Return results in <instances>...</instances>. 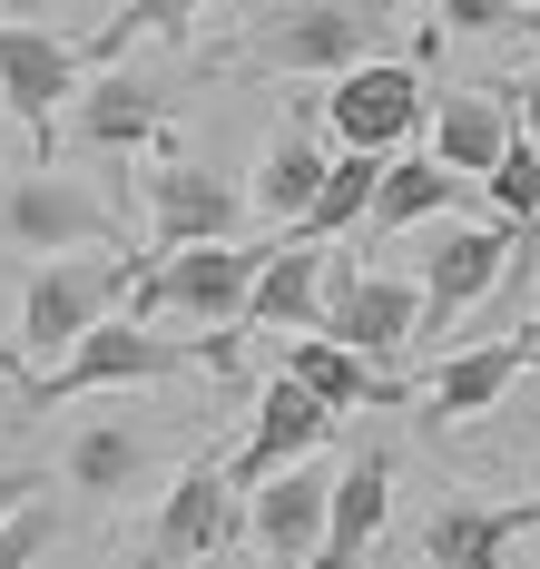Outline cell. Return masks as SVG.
<instances>
[{
  "label": "cell",
  "mask_w": 540,
  "mask_h": 569,
  "mask_svg": "<svg viewBox=\"0 0 540 569\" xmlns=\"http://www.w3.org/2000/svg\"><path fill=\"white\" fill-rule=\"evenodd\" d=\"M0 20H30V0H0Z\"/></svg>",
  "instance_id": "cell-31"
},
{
  "label": "cell",
  "mask_w": 540,
  "mask_h": 569,
  "mask_svg": "<svg viewBox=\"0 0 540 569\" xmlns=\"http://www.w3.org/2000/svg\"><path fill=\"white\" fill-rule=\"evenodd\" d=\"M30 550H50V511H40V501L0 530V569H30Z\"/></svg>",
  "instance_id": "cell-28"
},
{
  "label": "cell",
  "mask_w": 540,
  "mask_h": 569,
  "mask_svg": "<svg viewBox=\"0 0 540 569\" xmlns=\"http://www.w3.org/2000/svg\"><path fill=\"white\" fill-rule=\"evenodd\" d=\"M246 50L286 79H344L373 50V0H286L276 20L246 30Z\"/></svg>",
  "instance_id": "cell-5"
},
{
  "label": "cell",
  "mask_w": 540,
  "mask_h": 569,
  "mask_svg": "<svg viewBox=\"0 0 540 569\" xmlns=\"http://www.w3.org/2000/svg\"><path fill=\"white\" fill-rule=\"evenodd\" d=\"M481 187H491V207H501L511 227H540V138H511L501 168L481 177Z\"/></svg>",
  "instance_id": "cell-26"
},
{
  "label": "cell",
  "mask_w": 540,
  "mask_h": 569,
  "mask_svg": "<svg viewBox=\"0 0 540 569\" xmlns=\"http://www.w3.org/2000/svg\"><path fill=\"white\" fill-rule=\"evenodd\" d=\"M521 442H531V461H540V393H531V412H521Z\"/></svg>",
  "instance_id": "cell-30"
},
{
  "label": "cell",
  "mask_w": 540,
  "mask_h": 569,
  "mask_svg": "<svg viewBox=\"0 0 540 569\" xmlns=\"http://www.w3.org/2000/svg\"><path fill=\"white\" fill-rule=\"evenodd\" d=\"M168 373H237V335L178 343L168 325H148V315H109V325H89V335L69 343L60 363L20 373V393L69 402V393H109V383H168Z\"/></svg>",
  "instance_id": "cell-1"
},
{
  "label": "cell",
  "mask_w": 540,
  "mask_h": 569,
  "mask_svg": "<svg viewBox=\"0 0 540 569\" xmlns=\"http://www.w3.org/2000/svg\"><path fill=\"white\" fill-rule=\"evenodd\" d=\"M314 335H344L354 353L393 363L403 343L422 335V276H373V266H334L324 284V325Z\"/></svg>",
  "instance_id": "cell-9"
},
{
  "label": "cell",
  "mask_w": 540,
  "mask_h": 569,
  "mask_svg": "<svg viewBox=\"0 0 540 569\" xmlns=\"http://www.w3.org/2000/svg\"><path fill=\"white\" fill-rule=\"evenodd\" d=\"M383 511H393V461H383V452H354L344 471H334V520H324V550H314L304 569H354L363 550H373Z\"/></svg>",
  "instance_id": "cell-19"
},
{
  "label": "cell",
  "mask_w": 540,
  "mask_h": 569,
  "mask_svg": "<svg viewBox=\"0 0 540 569\" xmlns=\"http://www.w3.org/2000/svg\"><path fill=\"white\" fill-rule=\"evenodd\" d=\"M266 256H276V246H237V236H217V246H168V256L138 266L128 315L187 325V335H246V305H256Z\"/></svg>",
  "instance_id": "cell-2"
},
{
  "label": "cell",
  "mask_w": 540,
  "mask_h": 569,
  "mask_svg": "<svg viewBox=\"0 0 540 569\" xmlns=\"http://www.w3.org/2000/svg\"><path fill=\"white\" fill-rule=\"evenodd\" d=\"M227 530H237V481H227V461H197V471L168 481L158 530H148V560H138V569H197L207 550H227Z\"/></svg>",
  "instance_id": "cell-12"
},
{
  "label": "cell",
  "mask_w": 540,
  "mask_h": 569,
  "mask_svg": "<svg viewBox=\"0 0 540 569\" xmlns=\"http://www.w3.org/2000/svg\"><path fill=\"white\" fill-rule=\"evenodd\" d=\"M0 109H10V99H0Z\"/></svg>",
  "instance_id": "cell-34"
},
{
  "label": "cell",
  "mask_w": 540,
  "mask_h": 569,
  "mask_svg": "<svg viewBox=\"0 0 540 569\" xmlns=\"http://www.w3.org/2000/svg\"><path fill=\"white\" fill-rule=\"evenodd\" d=\"M540 530V501H442L422 530V560L432 569H501V550Z\"/></svg>",
  "instance_id": "cell-17"
},
{
  "label": "cell",
  "mask_w": 540,
  "mask_h": 569,
  "mask_svg": "<svg viewBox=\"0 0 540 569\" xmlns=\"http://www.w3.org/2000/svg\"><path fill=\"white\" fill-rule=\"evenodd\" d=\"M462 187H472V177L442 168L432 148H422V158L393 148V158H383V197H373V217H363V227H373V236H413V227H432L442 207H462Z\"/></svg>",
  "instance_id": "cell-21"
},
{
  "label": "cell",
  "mask_w": 540,
  "mask_h": 569,
  "mask_svg": "<svg viewBox=\"0 0 540 569\" xmlns=\"http://www.w3.org/2000/svg\"><path fill=\"white\" fill-rule=\"evenodd\" d=\"M138 471H148V432H128V422H89V432L69 442V481H79L89 501H128Z\"/></svg>",
  "instance_id": "cell-23"
},
{
  "label": "cell",
  "mask_w": 540,
  "mask_h": 569,
  "mask_svg": "<svg viewBox=\"0 0 540 569\" xmlns=\"http://www.w3.org/2000/svg\"><path fill=\"white\" fill-rule=\"evenodd\" d=\"M324 432H334V402L314 393V383H296V373H276V383L256 393V432H246V452L227 461V481L256 491V481H276L286 461H304Z\"/></svg>",
  "instance_id": "cell-13"
},
{
  "label": "cell",
  "mask_w": 540,
  "mask_h": 569,
  "mask_svg": "<svg viewBox=\"0 0 540 569\" xmlns=\"http://www.w3.org/2000/svg\"><path fill=\"white\" fill-rule=\"evenodd\" d=\"M540 363V335H501V343H472V353H452L432 383H422V422H472V412H491V402L511 393L521 373Z\"/></svg>",
  "instance_id": "cell-14"
},
{
  "label": "cell",
  "mask_w": 540,
  "mask_h": 569,
  "mask_svg": "<svg viewBox=\"0 0 540 569\" xmlns=\"http://www.w3.org/2000/svg\"><path fill=\"white\" fill-rule=\"evenodd\" d=\"M0 305H20V284H0Z\"/></svg>",
  "instance_id": "cell-32"
},
{
  "label": "cell",
  "mask_w": 540,
  "mask_h": 569,
  "mask_svg": "<svg viewBox=\"0 0 540 569\" xmlns=\"http://www.w3.org/2000/svg\"><path fill=\"white\" fill-rule=\"evenodd\" d=\"M128 284H138V256H119V246L40 256V276H20V325H10V335H20L30 363H60L89 325H109V305H119Z\"/></svg>",
  "instance_id": "cell-3"
},
{
  "label": "cell",
  "mask_w": 540,
  "mask_h": 569,
  "mask_svg": "<svg viewBox=\"0 0 540 569\" xmlns=\"http://www.w3.org/2000/svg\"><path fill=\"white\" fill-rule=\"evenodd\" d=\"M89 40H60V30H40V20H0V99L10 118L40 138V158H50V128L69 118V99L89 89Z\"/></svg>",
  "instance_id": "cell-4"
},
{
  "label": "cell",
  "mask_w": 540,
  "mask_h": 569,
  "mask_svg": "<svg viewBox=\"0 0 540 569\" xmlns=\"http://www.w3.org/2000/svg\"><path fill=\"white\" fill-rule=\"evenodd\" d=\"M521 236H531V227H511V217H491V227H442V236H432V256H422V335L462 325L481 295L511 276Z\"/></svg>",
  "instance_id": "cell-8"
},
{
  "label": "cell",
  "mask_w": 540,
  "mask_h": 569,
  "mask_svg": "<svg viewBox=\"0 0 540 569\" xmlns=\"http://www.w3.org/2000/svg\"><path fill=\"white\" fill-rule=\"evenodd\" d=\"M432 10H442V30H462V40L511 30V20H521V0H432Z\"/></svg>",
  "instance_id": "cell-27"
},
{
  "label": "cell",
  "mask_w": 540,
  "mask_h": 569,
  "mask_svg": "<svg viewBox=\"0 0 540 569\" xmlns=\"http://www.w3.org/2000/svg\"><path fill=\"white\" fill-rule=\"evenodd\" d=\"M373 197H383V158L373 148H334V177H324V197L296 217V236H344L373 217Z\"/></svg>",
  "instance_id": "cell-24"
},
{
  "label": "cell",
  "mask_w": 540,
  "mask_h": 569,
  "mask_svg": "<svg viewBox=\"0 0 540 569\" xmlns=\"http://www.w3.org/2000/svg\"><path fill=\"white\" fill-rule=\"evenodd\" d=\"M158 118H168V99H158V79H138V69H89V89L69 99V128H79V148H148L158 138Z\"/></svg>",
  "instance_id": "cell-16"
},
{
  "label": "cell",
  "mask_w": 540,
  "mask_h": 569,
  "mask_svg": "<svg viewBox=\"0 0 540 569\" xmlns=\"http://www.w3.org/2000/svg\"><path fill=\"white\" fill-rule=\"evenodd\" d=\"M197 10H217V0H119V20L89 40V59H119L128 40H187V30H197Z\"/></svg>",
  "instance_id": "cell-25"
},
{
  "label": "cell",
  "mask_w": 540,
  "mask_h": 569,
  "mask_svg": "<svg viewBox=\"0 0 540 569\" xmlns=\"http://www.w3.org/2000/svg\"><path fill=\"white\" fill-rule=\"evenodd\" d=\"M324 520H334V471H314V452L286 461L276 481H256V501H246V540L266 550V560L304 569L324 550Z\"/></svg>",
  "instance_id": "cell-11"
},
{
  "label": "cell",
  "mask_w": 540,
  "mask_h": 569,
  "mask_svg": "<svg viewBox=\"0 0 540 569\" xmlns=\"http://www.w3.org/2000/svg\"><path fill=\"white\" fill-rule=\"evenodd\" d=\"M30 501H40V471H20V461H0V530H10V520L30 511Z\"/></svg>",
  "instance_id": "cell-29"
},
{
  "label": "cell",
  "mask_w": 540,
  "mask_h": 569,
  "mask_svg": "<svg viewBox=\"0 0 540 569\" xmlns=\"http://www.w3.org/2000/svg\"><path fill=\"white\" fill-rule=\"evenodd\" d=\"M531 30H540V10H531Z\"/></svg>",
  "instance_id": "cell-33"
},
{
  "label": "cell",
  "mask_w": 540,
  "mask_h": 569,
  "mask_svg": "<svg viewBox=\"0 0 540 569\" xmlns=\"http://www.w3.org/2000/svg\"><path fill=\"white\" fill-rule=\"evenodd\" d=\"M0 236L30 246V256H89V246H119V217L60 168H30L0 187Z\"/></svg>",
  "instance_id": "cell-7"
},
{
  "label": "cell",
  "mask_w": 540,
  "mask_h": 569,
  "mask_svg": "<svg viewBox=\"0 0 540 569\" xmlns=\"http://www.w3.org/2000/svg\"><path fill=\"white\" fill-rule=\"evenodd\" d=\"M324 284H334L324 236H276V256H266V276H256L246 325H266V335H314V325H324Z\"/></svg>",
  "instance_id": "cell-15"
},
{
  "label": "cell",
  "mask_w": 540,
  "mask_h": 569,
  "mask_svg": "<svg viewBox=\"0 0 540 569\" xmlns=\"http://www.w3.org/2000/svg\"><path fill=\"white\" fill-rule=\"evenodd\" d=\"M286 373L314 383L334 412H354V402H403V383H393L373 353H354L344 335H286Z\"/></svg>",
  "instance_id": "cell-20"
},
{
  "label": "cell",
  "mask_w": 540,
  "mask_h": 569,
  "mask_svg": "<svg viewBox=\"0 0 540 569\" xmlns=\"http://www.w3.org/2000/svg\"><path fill=\"white\" fill-rule=\"evenodd\" d=\"M246 197L237 177H217L207 158H158L148 168V227H158V256L168 246H217V236L246 227Z\"/></svg>",
  "instance_id": "cell-10"
},
{
  "label": "cell",
  "mask_w": 540,
  "mask_h": 569,
  "mask_svg": "<svg viewBox=\"0 0 540 569\" xmlns=\"http://www.w3.org/2000/svg\"><path fill=\"white\" fill-rule=\"evenodd\" d=\"M422 138H432V158H442V168L491 177V168H501V148H511L521 128H511V109H501L491 89H442L432 118H422Z\"/></svg>",
  "instance_id": "cell-18"
},
{
  "label": "cell",
  "mask_w": 540,
  "mask_h": 569,
  "mask_svg": "<svg viewBox=\"0 0 540 569\" xmlns=\"http://www.w3.org/2000/svg\"><path fill=\"white\" fill-rule=\"evenodd\" d=\"M314 128H324V118H314ZM314 128H286V138L266 148V168H256V187H246V197H256V217L296 227L304 207L324 197V177H334V148H324Z\"/></svg>",
  "instance_id": "cell-22"
},
{
  "label": "cell",
  "mask_w": 540,
  "mask_h": 569,
  "mask_svg": "<svg viewBox=\"0 0 540 569\" xmlns=\"http://www.w3.org/2000/svg\"><path fill=\"white\" fill-rule=\"evenodd\" d=\"M422 118H432V99H422L413 59H363V69H344V79H324V138H334V148L393 158Z\"/></svg>",
  "instance_id": "cell-6"
}]
</instances>
